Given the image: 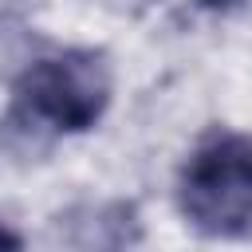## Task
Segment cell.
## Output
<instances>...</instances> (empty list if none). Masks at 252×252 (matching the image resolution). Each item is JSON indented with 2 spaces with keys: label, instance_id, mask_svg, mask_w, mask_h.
<instances>
[{
  "label": "cell",
  "instance_id": "1",
  "mask_svg": "<svg viewBox=\"0 0 252 252\" xmlns=\"http://www.w3.org/2000/svg\"><path fill=\"white\" fill-rule=\"evenodd\" d=\"M181 213L209 236H236L252 224V138L220 134L189 158Z\"/></svg>",
  "mask_w": 252,
  "mask_h": 252
},
{
  "label": "cell",
  "instance_id": "2",
  "mask_svg": "<svg viewBox=\"0 0 252 252\" xmlns=\"http://www.w3.org/2000/svg\"><path fill=\"white\" fill-rule=\"evenodd\" d=\"M110 98V71L94 51H67L39 59L20 91L16 110L47 130H87Z\"/></svg>",
  "mask_w": 252,
  "mask_h": 252
},
{
  "label": "cell",
  "instance_id": "3",
  "mask_svg": "<svg viewBox=\"0 0 252 252\" xmlns=\"http://www.w3.org/2000/svg\"><path fill=\"white\" fill-rule=\"evenodd\" d=\"M0 252H20V240H16L8 228H0Z\"/></svg>",
  "mask_w": 252,
  "mask_h": 252
},
{
  "label": "cell",
  "instance_id": "4",
  "mask_svg": "<svg viewBox=\"0 0 252 252\" xmlns=\"http://www.w3.org/2000/svg\"><path fill=\"white\" fill-rule=\"evenodd\" d=\"M205 4H232V0H205Z\"/></svg>",
  "mask_w": 252,
  "mask_h": 252
}]
</instances>
